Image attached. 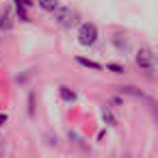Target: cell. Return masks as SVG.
Segmentation results:
<instances>
[{"label":"cell","instance_id":"6","mask_svg":"<svg viewBox=\"0 0 158 158\" xmlns=\"http://www.w3.org/2000/svg\"><path fill=\"white\" fill-rule=\"evenodd\" d=\"M76 61H78L80 65L89 67V69H95V72H100V69H102V65H100V63H95V61H89V59H82V56H78Z\"/></svg>","mask_w":158,"mask_h":158},{"label":"cell","instance_id":"2","mask_svg":"<svg viewBox=\"0 0 158 158\" xmlns=\"http://www.w3.org/2000/svg\"><path fill=\"white\" fill-rule=\"evenodd\" d=\"M136 65L141 67V69H145V72H154L156 69V54L152 52V48H141L139 52H136Z\"/></svg>","mask_w":158,"mask_h":158},{"label":"cell","instance_id":"3","mask_svg":"<svg viewBox=\"0 0 158 158\" xmlns=\"http://www.w3.org/2000/svg\"><path fill=\"white\" fill-rule=\"evenodd\" d=\"M95 39H98V26L91 24V22L82 24L80 31H78V41H80L82 46H93Z\"/></svg>","mask_w":158,"mask_h":158},{"label":"cell","instance_id":"10","mask_svg":"<svg viewBox=\"0 0 158 158\" xmlns=\"http://www.w3.org/2000/svg\"><path fill=\"white\" fill-rule=\"evenodd\" d=\"M18 7H24V9H31L33 7V0H15Z\"/></svg>","mask_w":158,"mask_h":158},{"label":"cell","instance_id":"12","mask_svg":"<svg viewBox=\"0 0 158 158\" xmlns=\"http://www.w3.org/2000/svg\"><path fill=\"white\" fill-rule=\"evenodd\" d=\"M5 123H7V115H0V128H2Z\"/></svg>","mask_w":158,"mask_h":158},{"label":"cell","instance_id":"7","mask_svg":"<svg viewBox=\"0 0 158 158\" xmlns=\"http://www.w3.org/2000/svg\"><path fill=\"white\" fill-rule=\"evenodd\" d=\"M39 7L44 11H54L59 7V0H39Z\"/></svg>","mask_w":158,"mask_h":158},{"label":"cell","instance_id":"1","mask_svg":"<svg viewBox=\"0 0 158 158\" xmlns=\"http://www.w3.org/2000/svg\"><path fill=\"white\" fill-rule=\"evenodd\" d=\"M54 20H56L59 26L72 28V26L78 22V13H76L74 9H69V7H56V9H54Z\"/></svg>","mask_w":158,"mask_h":158},{"label":"cell","instance_id":"5","mask_svg":"<svg viewBox=\"0 0 158 158\" xmlns=\"http://www.w3.org/2000/svg\"><path fill=\"white\" fill-rule=\"evenodd\" d=\"M59 95H61V100L63 102H76V93L69 89V87H59Z\"/></svg>","mask_w":158,"mask_h":158},{"label":"cell","instance_id":"9","mask_svg":"<svg viewBox=\"0 0 158 158\" xmlns=\"http://www.w3.org/2000/svg\"><path fill=\"white\" fill-rule=\"evenodd\" d=\"M102 117H104V121H106L108 126H117V119L110 115V110H108V108H104V110H102Z\"/></svg>","mask_w":158,"mask_h":158},{"label":"cell","instance_id":"11","mask_svg":"<svg viewBox=\"0 0 158 158\" xmlns=\"http://www.w3.org/2000/svg\"><path fill=\"white\" fill-rule=\"evenodd\" d=\"M106 67H108L110 72H115V74H123V72H126L121 65H115V63H110V65H106Z\"/></svg>","mask_w":158,"mask_h":158},{"label":"cell","instance_id":"8","mask_svg":"<svg viewBox=\"0 0 158 158\" xmlns=\"http://www.w3.org/2000/svg\"><path fill=\"white\" fill-rule=\"evenodd\" d=\"M121 93H130V95H134V98H143V100H149L143 91H139V89H134V87H121Z\"/></svg>","mask_w":158,"mask_h":158},{"label":"cell","instance_id":"4","mask_svg":"<svg viewBox=\"0 0 158 158\" xmlns=\"http://www.w3.org/2000/svg\"><path fill=\"white\" fill-rule=\"evenodd\" d=\"M15 24V15H13V9H5L2 15H0V28L2 31H11Z\"/></svg>","mask_w":158,"mask_h":158}]
</instances>
